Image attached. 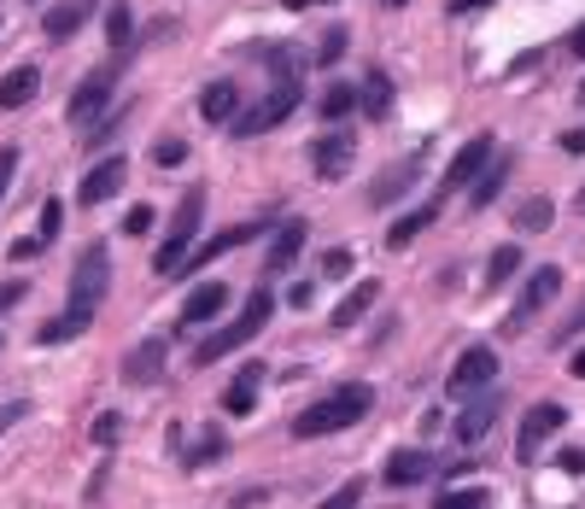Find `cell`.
Segmentation results:
<instances>
[{"label":"cell","instance_id":"obj_1","mask_svg":"<svg viewBox=\"0 0 585 509\" xmlns=\"http://www.w3.org/2000/svg\"><path fill=\"white\" fill-rule=\"evenodd\" d=\"M299 94H305V65L299 54H275V89L257 100L252 112H240L234 117V135H269V129H282L292 112H299Z\"/></svg>","mask_w":585,"mask_h":509},{"label":"cell","instance_id":"obj_2","mask_svg":"<svg viewBox=\"0 0 585 509\" xmlns=\"http://www.w3.org/2000/svg\"><path fill=\"white\" fill-rule=\"evenodd\" d=\"M369 410H375V386H369V381H346L340 393L317 398L311 410L292 416V439H329V433H340V428H357Z\"/></svg>","mask_w":585,"mask_h":509},{"label":"cell","instance_id":"obj_3","mask_svg":"<svg viewBox=\"0 0 585 509\" xmlns=\"http://www.w3.org/2000/svg\"><path fill=\"white\" fill-rule=\"evenodd\" d=\"M269 316H275V293H264V287H257V293H246V311H240V316L229 322V328L205 334L199 346H194V363H199V369H205V363H222L234 346H246V339H252L257 328H264Z\"/></svg>","mask_w":585,"mask_h":509},{"label":"cell","instance_id":"obj_4","mask_svg":"<svg viewBox=\"0 0 585 509\" xmlns=\"http://www.w3.org/2000/svg\"><path fill=\"white\" fill-rule=\"evenodd\" d=\"M199 217H205V188H187L182 206H176V217H170V229H164L159 258H152V269H159V276H182L187 252H194V234H199Z\"/></svg>","mask_w":585,"mask_h":509},{"label":"cell","instance_id":"obj_5","mask_svg":"<svg viewBox=\"0 0 585 509\" xmlns=\"http://www.w3.org/2000/svg\"><path fill=\"white\" fill-rule=\"evenodd\" d=\"M106 287H112V258H106V246H89L77 258V269H71V304H65V311H71L77 322H94Z\"/></svg>","mask_w":585,"mask_h":509},{"label":"cell","instance_id":"obj_6","mask_svg":"<svg viewBox=\"0 0 585 509\" xmlns=\"http://www.w3.org/2000/svg\"><path fill=\"white\" fill-rule=\"evenodd\" d=\"M117 77H124V65H100L94 77H82V82H77L71 106H65L77 129H94V124H100V112H106V106H112V94H117Z\"/></svg>","mask_w":585,"mask_h":509},{"label":"cell","instance_id":"obj_7","mask_svg":"<svg viewBox=\"0 0 585 509\" xmlns=\"http://www.w3.org/2000/svg\"><path fill=\"white\" fill-rule=\"evenodd\" d=\"M492 159H497L492 135H474V141H462V147H457V159L445 164V182H439V194H434V199L457 194V188H474V182L486 176V164H492Z\"/></svg>","mask_w":585,"mask_h":509},{"label":"cell","instance_id":"obj_8","mask_svg":"<svg viewBox=\"0 0 585 509\" xmlns=\"http://www.w3.org/2000/svg\"><path fill=\"white\" fill-rule=\"evenodd\" d=\"M497 375V351L492 346H469L451 369V398H480Z\"/></svg>","mask_w":585,"mask_h":509},{"label":"cell","instance_id":"obj_9","mask_svg":"<svg viewBox=\"0 0 585 509\" xmlns=\"http://www.w3.org/2000/svg\"><path fill=\"white\" fill-rule=\"evenodd\" d=\"M264 234V217H246V223H234V229H222V234H211V241H199L194 252H187V264L182 269H199V264H217V258H229L234 246H246V241H257Z\"/></svg>","mask_w":585,"mask_h":509},{"label":"cell","instance_id":"obj_10","mask_svg":"<svg viewBox=\"0 0 585 509\" xmlns=\"http://www.w3.org/2000/svg\"><path fill=\"white\" fill-rule=\"evenodd\" d=\"M124 182H129V159H117V152H112V159H100V164L89 170V176H82L77 206H106V199H112L117 188H124Z\"/></svg>","mask_w":585,"mask_h":509},{"label":"cell","instance_id":"obj_11","mask_svg":"<svg viewBox=\"0 0 585 509\" xmlns=\"http://www.w3.org/2000/svg\"><path fill=\"white\" fill-rule=\"evenodd\" d=\"M557 293H562V269H550V264H544V269H532V281L521 287V304L509 311V328H527V322L539 316Z\"/></svg>","mask_w":585,"mask_h":509},{"label":"cell","instance_id":"obj_12","mask_svg":"<svg viewBox=\"0 0 585 509\" xmlns=\"http://www.w3.org/2000/svg\"><path fill=\"white\" fill-rule=\"evenodd\" d=\"M416 176H422V159L410 152V159H399L392 170H381V176L369 182V206H399V194H404Z\"/></svg>","mask_w":585,"mask_h":509},{"label":"cell","instance_id":"obj_13","mask_svg":"<svg viewBox=\"0 0 585 509\" xmlns=\"http://www.w3.org/2000/svg\"><path fill=\"white\" fill-rule=\"evenodd\" d=\"M311 164H317L322 182L346 176V170H352V135H346V129H340V135H322V141L311 147Z\"/></svg>","mask_w":585,"mask_h":509},{"label":"cell","instance_id":"obj_14","mask_svg":"<svg viewBox=\"0 0 585 509\" xmlns=\"http://www.w3.org/2000/svg\"><path fill=\"white\" fill-rule=\"evenodd\" d=\"M36 94H42V71H36V65H12V71L0 77V112H19Z\"/></svg>","mask_w":585,"mask_h":509},{"label":"cell","instance_id":"obj_15","mask_svg":"<svg viewBox=\"0 0 585 509\" xmlns=\"http://www.w3.org/2000/svg\"><path fill=\"white\" fill-rule=\"evenodd\" d=\"M497 404H504L497 393H480V398H469V410L457 416V446H480V433H486L492 421H497Z\"/></svg>","mask_w":585,"mask_h":509},{"label":"cell","instance_id":"obj_16","mask_svg":"<svg viewBox=\"0 0 585 509\" xmlns=\"http://www.w3.org/2000/svg\"><path fill=\"white\" fill-rule=\"evenodd\" d=\"M434 481V451H392L387 456V486H422Z\"/></svg>","mask_w":585,"mask_h":509},{"label":"cell","instance_id":"obj_17","mask_svg":"<svg viewBox=\"0 0 585 509\" xmlns=\"http://www.w3.org/2000/svg\"><path fill=\"white\" fill-rule=\"evenodd\" d=\"M222 304H229V287H222V281H199L194 293H187V304H182V328H199V322H211Z\"/></svg>","mask_w":585,"mask_h":509},{"label":"cell","instance_id":"obj_18","mask_svg":"<svg viewBox=\"0 0 585 509\" xmlns=\"http://www.w3.org/2000/svg\"><path fill=\"white\" fill-rule=\"evenodd\" d=\"M562 421H567V410H562V404H532V410H527V421H521V446H515V451H521V463L532 456V446H539L544 433H557V428H562Z\"/></svg>","mask_w":585,"mask_h":509},{"label":"cell","instance_id":"obj_19","mask_svg":"<svg viewBox=\"0 0 585 509\" xmlns=\"http://www.w3.org/2000/svg\"><path fill=\"white\" fill-rule=\"evenodd\" d=\"M375 299H381V281H357L352 293L334 304V316H329V322H334V334H340V328H352V322H364V316L375 311Z\"/></svg>","mask_w":585,"mask_h":509},{"label":"cell","instance_id":"obj_20","mask_svg":"<svg viewBox=\"0 0 585 509\" xmlns=\"http://www.w3.org/2000/svg\"><path fill=\"white\" fill-rule=\"evenodd\" d=\"M159 375H164V339H141L124 358V381L141 386V381H159Z\"/></svg>","mask_w":585,"mask_h":509},{"label":"cell","instance_id":"obj_21","mask_svg":"<svg viewBox=\"0 0 585 509\" xmlns=\"http://www.w3.org/2000/svg\"><path fill=\"white\" fill-rule=\"evenodd\" d=\"M234 112H240V89H234V82H211V89L199 94V117H205V124H234Z\"/></svg>","mask_w":585,"mask_h":509},{"label":"cell","instance_id":"obj_22","mask_svg":"<svg viewBox=\"0 0 585 509\" xmlns=\"http://www.w3.org/2000/svg\"><path fill=\"white\" fill-rule=\"evenodd\" d=\"M257 381H264V363H246L234 375V386L222 393V410L229 416H252V404H257Z\"/></svg>","mask_w":585,"mask_h":509},{"label":"cell","instance_id":"obj_23","mask_svg":"<svg viewBox=\"0 0 585 509\" xmlns=\"http://www.w3.org/2000/svg\"><path fill=\"white\" fill-rule=\"evenodd\" d=\"M392 100H399V94H392V77L387 71H369L364 89H357V112H364V117H387Z\"/></svg>","mask_w":585,"mask_h":509},{"label":"cell","instance_id":"obj_24","mask_svg":"<svg viewBox=\"0 0 585 509\" xmlns=\"http://www.w3.org/2000/svg\"><path fill=\"white\" fill-rule=\"evenodd\" d=\"M299 246H305V223L292 217V223H282V234H275V246H269L264 269H269V276H282V269H292V258H299Z\"/></svg>","mask_w":585,"mask_h":509},{"label":"cell","instance_id":"obj_25","mask_svg":"<svg viewBox=\"0 0 585 509\" xmlns=\"http://www.w3.org/2000/svg\"><path fill=\"white\" fill-rule=\"evenodd\" d=\"M82 19H89V7H82V0H65V7H54L42 19V36L47 42H71L77 30H82Z\"/></svg>","mask_w":585,"mask_h":509},{"label":"cell","instance_id":"obj_26","mask_svg":"<svg viewBox=\"0 0 585 509\" xmlns=\"http://www.w3.org/2000/svg\"><path fill=\"white\" fill-rule=\"evenodd\" d=\"M504 182H509V152H497V159L486 164V176H480L474 188H469V206H474V211H486L492 199L504 194Z\"/></svg>","mask_w":585,"mask_h":509},{"label":"cell","instance_id":"obj_27","mask_svg":"<svg viewBox=\"0 0 585 509\" xmlns=\"http://www.w3.org/2000/svg\"><path fill=\"white\" fill-rule=\"evenodd\" d=\"M434 217H439V199H427V206H416V211H404V217H399V223H392V229H387V246H410V241H416V234H422L427 223H434Z\"/></svg>","mask_w":585,"mask_h":509},{"label":"cell","instance_id":"obj_28","mask_svg":"<svg viewBox=\"0 0 585 509\" xmlns=\"http://www.w3.org/2000/svg\"><path fill=\"white\" fill-rule=\"evenodd\" d=\"M106 42H112L117 59L129 54V42H135V7H129V0H112V12H106Z\"/></svg>","mask_w":585,"mask_h":509},{"label":"cell","instance_id":"obj_29","mask_svg":"<svg viewBox=\"0 0 585 509\" xmlns=\"http://www.w3.org/2000/svg\"><path fill=\"white\" fill-rule=\"evenodd\" d=\"M352 112H357V94L346 89V82H334V89L317 100V117H322V124H346Z\"/></svg>","mask_w":585,"mask_h":509},{"label":"cell","instance_id":"obj_30","mask_svg":"<svg viewBox=\"0 0 585 509\" xmlns=\"http://www.w3.org/2000/svg\"><path fill=\"white\" fill-rule=\"evenodd\" d=\"M550 223H557V206H550V199H527V206L515 211V229L521 234H544Z\"/></svg>","mask_w":585,"mask_h":509},{"label":"cell","instance_id":"obj_31","mask_svg":"<svg viewBox=\"0 0 585 509\" xmlns=\"http://www.w3.org/2000/svg\"><path fill=\"white\" fill-rule=\"evenodd\" d=\"M515 269H521V246H497V252H492V264H486V287L497 293V287L515 276Z\"/></svg>","mask_w":585,"mask_h":509},{"label":"cell","instance_id":"obj_32","mask_svg":"<svg viewBox=\"0 0 585 509\" xmlns=\"http://www.w3.org/2000/svg\"><path fill=\"white\" fill-rule=\"evenodd\" d=\"M492 504V491L486 486H457V491H439L434 509H486Z\"/></svg>","mask_w":585,"mask_h":509},{"label":"cell","instance_id":"obj_33","mask_svg":"<svg viewBox=\"0 0 585 509\" xmlns=\"http://www.w3.org/2000/svg\"><path fill=\"white\" fill-rule=\"evenodd\" d=\"M77 334H89V322H77L71 311H65V316H54V322H42V346H65V339H77Z\"/></svg>","mask_w":585,"mask_h":509},{"label":"cell","instance_id":"obj_34","mask_svg":"<svg viewBox=\"0 0 585 509\" xmlns=\"http://www.w3.org/2000/svg\"><path fill=\"white\" fill-rule=\"evenodd\" d=\"M59 229H65V206H59V199H47V206H42V223H36V241H42V246H54V241H59Z\"/></svg>","mask_w":585,"mask_h":509},{"label":"cell","instance_id":"obj_35","mask_svg":"<svg viewBox=\"0 0 585 509\" xmlns=\"http://www.w3.org/2000/svg\"><path fill=\"white\" fill-rule=\"evenodd\" d=\"M346 24H329V36H322V47H317V65H340V54H346Z\"/></svg>","mask_w":585,"mask_h":509},{"label":"cell","instance_id":"obj_36","mask_svg":"<svg viewBox=\"0 0 585 509\" xmlns=\"http://www.w3.org/2000/svg\"><path fill=\"white\" fill-rule=\"evenodd\" d=\"M182 159H187V147L176 141V135H164V141H159V147H152V164H164V170H176Z\"/></svg>","mask_w":585,"mask_h":509},{"label":"cell","instance_id":"obj_37","mask_svg":"<svg viewBox=\"0 0 585 509\" xmlns=\"http://www.w3.org/2000/svg\"><path fill=\"white\" fill-rule=\"evenodd\" d=\"M117 428H124V416H117V410H106V416H94V446H117Z\"/></svg>","mask_w":585,"mask_h":509},{"label":"cell","instance_id":"obj_38","mask_svg":"<svg viewBox=\"0 0 585 509\" xmlns=\"http://www.w3.org/2000/svg\"><path fill=\"white\" fill-rule=\"evenodd\" d=\"M19 159H24V152H19V147H0V199H7V188H12V176H19Z\"/></svg>","mask_w":585,"mask_h":509},{"label":"cell","instance_id":"obj_39","mask_svg":"<svg viewBox=\"0 0 585 509\" xmlns=\"http://www.w3.org/2000/svg\"><path fill=\"white\" fill-rule=\"evenodd\" d=\"M357 504H364V486H340L334 498H322L317 509H357Z\"/></svg>","mask_w":585,"mask_h":509},{"label":"cell","instance_id":"obj_40","mask_svg":"<svg viewBox=\"0 0 585 509\" xmlns=\"http://www.w3.org/2000/svg\"><path fill=\"white\" fill-rule=\"evenodd\" d=\"M322 269H329L334 281H340V276H352V252H346V246H334L329 258H322Z\"/></svg>","mask_w":585,"mask_h":509},{"label":"cell","instance_id":"obj_41","mask_svg":"<svg viewBox=\"0 0 585 509\" xmlns=\"http://www.w3.org/2000/svg\"><path fill=\"white\" fill-rule=\"evenodd\" d=\"M147 229H152V206H135L124 217V234H147Z\"/></svg>","mask_w":585,"mask_h":509},{"label":"cell","instance_id":"obj_42","mask_svg":"<svg viewBox=\"0 0 585 509\" xmlns=\"http://www.w3.org/2000/svg\"><path fill=\"white\" fill-rule=\"evenodd\" d=\"M42 241H36V234H24V241H12V258H19V264H30V258H42Z\"/></svg>","mask_w":585,"mask_h":509},{"label":"cell","instance_id":"obj_43","mask_svg":"<svg viewBox=\"0 0 585 509\" xmlns=\"http://www.w3.org/2000/svg\"><path fill=\"white\" fill-rule=\"evenodd\" d=\"M24 293H30L24 281H0V311H12V304H19Z\"/></svg>","mask_w":585,"mask_h":509},{"label":"cell","instance_id":"obj_44","mask_svg":"<svg viewBox=\"0 0 585 509\" xmlns=\"http://www.w3.org/2000/svg\"><path fill=\"white\" fill-rule=\"evenodd\" d=\"M480 7H492V0H445V12H451V19H469V12H480Z\"/></svg>","mask_w":585,"mask_h":509},{"label":"cell","instance_id":"obj_45","mask_svg":"<svg viewBox=\"0 0 585 509\" xmlns=\"http://www.w3.org/2000/svg\"><path fill=\"white\" fill-rule=\"evenodd\" d=\"M557 468H562V474H580V468H585V451H574V446H567V451L557 456Z\"/></svg>","mask_w":585,"mask_h":509},{"label":"cell","instance_id":"obj_46","mask_svg":"<svg viewBox=\"0 0 585 509\" xmlns=\"http://www.w3.org/2000/svg\"><path fill=\"white\" fill-rule=\"evenodd\" d=\"M580 328H585V304H580V311H574V316H567V322H562V328H557V339H574Z\"/></svg>","mask_w":585,"mask_h":509},{"label":"cell","instance_id":"obj_47","mask_svg":"<svg viewBox=\"0 0 585 509\" xmlns=\"http://www.w3.org/2000/svg\"><path fill=\"white\" fill-rule=\"evenodd\" d=\"M287 299H292V311H305V304H311V281H292Z\"/></svg>","mask_w":585,"mask_h":509},{"label":"cell","instance_id":"obj_48","mask_svg":"<svg viewBox=\"0 0 585 509\" xmlns=\"http://www.w3.org/2000/svg\"><path fill=\"white\" fill-rule=\"evenodd\" d=\"M562 152H585V129H567L562 135Z\"/></svg>","mask_w":585,"mask_h":509},{"label":"cell","instance_id":"obj_49","mask_svg":"<svg viewBox=\"0 0 585 509\" xmlns=\"http://www.w3.org/2000/svg\"><path fill=\"white\" fill-rule=\"evenodd\" d=\"M317 7H334V0H287V12H317Z\"/></svg>","mask_w":585,"mask_h":509},{"label":"cell","instance_id":"obj_50","mask_svg":"<svg viewBox=\"0 0 585 509\" xmlns=\"http://www.w3.org/2000/svg\"><path fill=\"white\" fill-rule=\"evenodd\" d=\"M24 416V404H7V410H0V433H7L12 428V421H19Z\"/></svg>","mask_w":585,"mask_h":509},{"label":"cell","instance_id":"obj_51","mask_svg":"<svg viewBox=\"0 0 585 509\" xmlns=\"http://www.w3.org/2000/svg\"><path fill=\"white\" fill-rule=\"evenodd\" d=\"M567 47H574V59H585V24L574 30V36H567Z\"/></svg>","mask_w":585,"mask_h":509},{"label":"cell","instance_id":"obj_52","mask_svg":"<svg viewBox=\"0 0 585 509\" xmlns=\"http://www.w3.org/2000/svg\"><path fill=\"white\" fill-rule=\"evenodd\" d=\"M574 375H580V381H585V346H580V351H574Z\"/></svg>","mask_w":585,"mask_h":509},{"label":"cell","instance_id":"obj_53","mask_svg":"<svg viewBox=\"0 0 585 509\" xmlns=\"http://www.w3.org/2000/svg\"><path fill=\"white\" fill-rule=\"evenodd\" d=\"M574 211H585V188H580V199H574Z\"/></svg>","mask_w":585,"mask_h":509},{"label":"cell","instance_id":"obj_54","mask_svg":"<svg viewBox=\"0 0 585 509\" xmlns=\"http://www.w3.org/2000/svg\"><path fill=\"white\" fill-rule=\"evenodd\" d=\"M387 7H404V0H387Z\"/></svg>","mask_w":585,"mask_h":509},{"label":"cell","instance_id":"obj_55","mask_svg":"<svg viewBox=\"0 0 585 509\" xmlns=\"http://www.w3.org/2000/svg\"><path fill=\"white\" fill-rule=\"evenodd\" d=\"M580 100H585V89H580Z\"/></svg>","mask_w":585,"mask_h":509},{"label":"cell","instance_id":"obj_56","mask_svg":"<svg viewBox=\"0 0 585 509\" xmlns=\"http://www.w3.org/2000/svg\"><path fill=\"white\" fill-rule=\"evenodd\" d=\"M0 346H7V339H0Z\"/></svg>","mask_w":585,"mask_h":509}]
</instances>
